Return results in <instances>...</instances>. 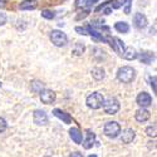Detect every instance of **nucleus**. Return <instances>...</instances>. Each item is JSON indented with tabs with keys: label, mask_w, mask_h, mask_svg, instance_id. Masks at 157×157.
I'll list each match as a JSON object with an SVG mask.
<instances>
[{
	"label": "nucleus",
	"mask_w": 157,
	"mask_h": 157,
	"mask_svg": "<svg viewBox=\"0 0 157 157\" xmlns=\"http://www.w3.org/2000/svg\"><path fill=\"white\" fill-rule=\"evenodd\" d=\"M77 32H79V34H88V30L86 28H79V27H77L75 28Z\"/></svg>",
	"instance_id": "obj_28"
},
{
	"label": "nucleus",
	"mask_w": 157,
	"mask_h": 157,
	"mask_svg": "<svg viewBox=\"0 0 157 157\" xmlns=\"http://www.w3.org/2000/svg\"><path fill=\"white\" fill-rule=\"evenodd\" d=\"M109 44H111L112 49H113L118 56H122V54H123V52H124V44H123V42L121 40V39H118V38H112V39H109Z\"/></svg>",
	"instance_id": "obj_6"
},
{
	"label": "nucleus",
	"mask_w": 157,
	"mask_h": 157,
	"mask_svg": "<svg viewBox=\"0 0 157 157\" xmlns=\"http://www.w3.org/2000/svg\"><path fill=\"white\" fill-rule=\"evenodd\" d=\"M103 102H104V98L101 93L98 92H94L92 94H89L87 97V106L92 109H98L103 106Z\"/></svg>",
	"instance_id": "obj_2"
},
{
	"label": "nucleus",
	"mask_w": 157,
	"mask_h": 157,
	"mask_svg": "<svg viewBox=\"0 0 157 157\" xmlns=\"http://www.w3.org/2000/svg\"><path fill=\"white\" fill-rule=\"evenodd\" d=\"M114 28H116L117 32H120V33H128L129 32V25L126 21H118V23H116Z\"/></svg>",
	"instance_id": "obj_20"
},
{
	"label": "nucleus",
	"mask_w": 157,
	"mask_h": 157,
	"mask_svg": "<svg viewBox=\"0 0 157 157\" xmlns=\"http://www.w3.org/2000/svg\"><path fill=\"white\" fill-rule=\"evenodd\" d=\"M84 49H86L84 44L77 43V44H75V48H74V50H73V54H74V56H82V54L84 53Z\"/></svg>",
	"instance_id": "obj_21"
},
{
	"label": "nucleus",
	"mask_w": 157,
	"mask_h": 157,
	"mask_svg": "<svg viewBox=\"0 0 157 157\" xmlns=\"http://www.w3.org/2000/svg\"><path fill=\"white\" fill-rule=\"evenodd\" d=\"M133 23H135V27L138 29L146 28L147 27V18H146V15H143L142 13H136L135 17H133Z\"/></svg>",
	"instance_id": "obj_10"
},
{
	"label": "nucleus",
	"mask_w": 157,
	"mask_h": 157,
	"mask_svg": "<svg viewBox=\"0 0 157 157\" xmlns=\"http://www.w3.org/2000/svg\"><path fill=\"white\" fill-rule=\"evenodd\" d=\"M146 133H147V136H150V137H156V135H157V126L153 124V126L147 127V128H146Z\"/></svg>",
	"instance_id": "obj_23"
},
{
	"label": "nucleus",
	"mask_w": 157,
	"mask_h": 157,
	"mask_svg": "<svg viewBox=\"0 0 157 157\" xmlns=\"http://www.w3.org/2000/svg\"><path fill=\"white\" fill-rule=\"evenodd\" d=\"M135 77H136L135 69L132 67H128V65L120 68L118 72H117V78L122 83H131L135 79Z\"/></svg>",
	"instance_id": "obj_1"
},
{
	"label": "nucleus",
	"mask_w": 157,
	"mask_h": 157,
	"mask_svg": "<svg viewBox=\"0 0 157 157\" xmlns=\"http://www.w3.org/2000/svg\"><path fill=\"white\" fill-rule=\"evenodd\" d=\"M131 2H132V0H127V5H126V8H124V13H126V14H129V6H131Z\"/></svg>",
	"instance_id": "obj_29"
},
{
	"label": "nucleus",
	"mask_w": 157,
	"mask_h": 157,
	"mask_svg": "<svg viewBox=\"0 0 157 157\" xmlns=\"http://www.w3.org/2000/svg\"><path fill=\"white\" fill-rule=\"evenodd\" d=\"M135 136H136L135 131H133L132 128H127V129H124L123 132H122L121 141H122L123 143H131V142L135 140Z\"/></svg>",
	"instance_id": "obj_11"
},
{
	"label": "nucleus",
	"mask_w": 157,
	"mask_h": 157,
	"mask_svg": "<svg viewBox=\"0 0 157 157\" xmlns=\"http://www.w3.org/2000/svg\"><path fill=\"white\" fill-rule=\"evenodd\" d=\"M5 23H6V15H5V13L0 11V25H4Z\"/></svg>",
	"instance_id": "obj_27"
},
{
	"label": "nucleus",
	"mask_w": 157,
	"mask_h": 157,
	"mask_svg": "<svg viewBox=\"0 0 157 157\" xmlns=\"http://www.w3.org/2000/svg\"><path fill=\"white\" fill-rule=\"evenodd\" d=\"M5 129H6V121H5L4 118H2V117H0V133L4 132Z\"/></svg>",
	"instance_id": "obj_25"
},
{
	"label": "nucleus",
	"mask_w": 157,
	"mask_h": 157,
	"mask_svg": "<svg viewBox=\"0 0 157 157\" xmlns=\"http://www.w3.org/2000/svg\"><path fill=\"white\" fill-rule=\"evenodd\" d=\"M94 138H96L94 133H93V132H89V131H88V133H87V138H86V141L83 142V147H84L86 150L90 148V147L93 146V143H94Z\"/></svg>",
	"instance_id": "obj_18"
},
{
	"label": "nucleus",
	"mask_w": 157,
	"mask_h": 157,
	"mask_svg": "<svg viewBox=\"0 0 157 157\" xmlns=\"http://www.w3.org/2000/svg\"><path fill=\"white\" fill-rule=\"evenodd\" d=\"M50 40L56 47H64L68 42V38L65 35V33L60 30H53L50 33Z\"/></svg>",
	"instance_id": "obj_4"
},
{
	"label": "nucleus",
	"mask_w": 157,
	"mask_h": 157,
	"mask_svg": "<svg viewBox=\"0 0 157 157\" xmlns=\"http://www.w3.org/2000/svg\"><path fill=\"white\" fill-rule=\"evenodd\" d=\"M43 88H44V84L42 82H39V81H35V82L32 83V89L36 93H40L43 90Z\"/></svg>",
	"instance_id": "obj_22"
},
{
	"label": "nucleus",
	"mask_w": 157,
	"mask_h": 157,
	"mask_svg": "<svg viewBox=\"0 0 157 157\" xmlns=\"http://www.w3.org/2000/svg\"><path fill=\"white\" fill-rule=\"evenodd\" d=\"M69 135L72 137V140L77 143V145H81L82 143V132L77 127H73L69 129Z\"/></svg>",
	"instance_id": "obj_12"
},
{
	"label": "nucleus",
	"mask_w": 157,
	"mask_h": 157,
	"mask_svg": "<svg viewBox=\"0 0 157 157\" xmlns=\"http://www.w3.org/2000/svg\"><path fill=\"white\" fill-rule=\"evenodd\" d=\"M151 87H153V92L156 93V92H157V89H156V77L152 78V81H151Z\"/></svg>",
	"instance_id": "obj_30"
},
{
	"label": "nucleus",
	"mask_w": 157,
	"mask_h": 157,
	"mask_svg": "<svg viewBox=\"0 0 157 157\" xmlns=\"http://www.w3.org/2000/svg\"><path fill=\"white\" fill-rule=\"evenodd\" d=\"M150 117H151V114L146 108H141L136 112V120L138 122H146Z\"/></svg>",
	"instance_id": "obj_14"
},
{
	"label": "nucleus",
	"mask_w": 157,
	"mask_h": 157,
	"mask_svg": "<svg viewBox=\"0 0 157 157\" xmlns=\"http://www.w3.org/2000/svg\"><path fill=\"white\" fill-rule=\"evenodd\" d=\"M53 113H54V116H56V117H58V118H59V120H62L64 123H67V124H68V123H71V122H72V117H71L68 113L63 112L62 109H58V108H57V109H54V111H53Z\"/></svg>",
	"instance_id": "obj_13"
},
{
	"label": "nucleus",
	"mask_w": 157,
	"mask_h": 157,
	"mask_svg": "<svg viewBox=\"0 0 157 157\" xmlns=\"http://www.w3.org/2000/svg\"><path fill=\"white\" fill-rule=\"evenodd\" d=\"M6 5V0H0V8H4Z\"/></svg>",
	"instance_id": "obj_32"
},
{
	"label": "nucleus",
	"mask_w": 157,
	"mask_h": 157,
	"mask_svg": "<svg viewBox=\"0 0 157 157\" xmlns=\"http://www.w3.org/2000/svg\"><path fill=\"white\" fill-rule=\"evenodd\" d=\"M34 123L38 126H45L48 123V116L44 111L36 109L34 112Z\"/></svg>",
	"instance_id": "obj_7"
},
{
	"label": "nucleus",
	"mask_w": 157,
	"mask_h": 157,
	"mask_svg": "<svg viewBox=\"0 0 157 157\" xmlns=\"http://www.w3.org/2000/svg\"><path fill=\"white\" fill-rule=\"evenodd\" d=\"M122 56H123L127 60H133V59L137 58V52H136L135 48L128 47V48L124 49V52H123V54H122Z\"/></svg>",
	"instance_id": "obj_16"
},
{
	"label": "nucleus",
	"mask_w": 157,
	"mask_h": 157,
	"mask_svg": "<svg viewBox=\"0 0 157 157\" xmlns=\"http://www.w3.org/2000/svg\"><path fill=\"white\" fill-rule=\"evenodd\" d=\"M111 11H112V9H111V8H107V9H104V10H103L104 14H111Z\"/></svg>",
	"instance_id": "obj_33"
},
{
	"label": "nucleus",
	"mask_w": 157,
	"mask_h": 157,
	"mask_svg": "<svg viewBox=\"0 0 157 157\" xmlns=\"http://www.w3.org/2000/svg\"><path fill=\"white\" fill-rule=\"evenodd\" d=\"M0 86H2V83H0Z\"/></svg>",
	"instance_id": "obj_36"
},
{
	"label": "nucleus",
	"mask_w": 157,
	"mask_h": 157,
	"mask_svg": "<svg viewBox=\"0 0 157 157\" xmlns=\"http://www.w3.org/2000/svg\"><path fill=\"white\" fill-rule=\"evenodd\" d=\"M92 75H93L94 79L101 81V79H103V78H104L106 73H104V69H103V68H101V67H96V68L92 69Z\"/></svg>",
	"instance_id": "obj_19"
},
{
	"label": "nucleus",
	"mask_w": 157,
	"mask_h": 157,
	"mask_svg": "<svg viewBox=\"0 0 157 157\" xmlns=\"http://www.w3.org/2000/svg\"><path fill=\"white\" fill-rule=\"evenodd\" d=\"M57 96L56 93L53 92V90H50V89H43L42 92H40V99L43 103L45 104H50V103H53L56 101Z\"/></svg>",
	"instance_id": "obj_8"
},
{
	"label": "nucleus",
	"mask_w": 157,
	"mask_h": 157,
	"mask_svg": "<svg viewBox=\"0 0 157 157\" xmlns=\"http://www.w3.org/2000/svg\"><path fill=\"white\" fill-rule=\"evenodd\" d=\"M153 59H155V54L152 52H142L140 56V60L145 64H151Z\"/></svg>",
	"instance_id": "obj_15"
},
{
	"label": "nucleus",
	"mask_w": 157,
	"mask_h": 157,
	"mask_svg": "<svg viewBox=\"0 0 157 157\" xmlns=\"http://www.w3.org/2000/svg\"><path fill=\"white\" fill-rule=\"evenodd\" d=\"M137 103H138V106H141L142 108H146L148 106H151V103H152V98L148 93L146 92H141L138 96H137Z\"/></svg>",
	"instance_id": "obj_9"
},
{
	"label": "nucleus",
	"mask_w": 157,
	"mask_h": 157,
	"mask_svg": "<svg viewBox=\"0 0 157 157\" xmlns=\"http://www.w3.org/2000/svg\"><path fill=\"white\" fill-rule=\"evenodd\" d=\"M42 17L45 19H53L54 18V13L50 11V10H43L42 11Z\"/></svg>",
	"instance_id": "obj_24"
},
{
	"label": "nucleus",
	"mask_w": 157,
	"mask_h": 157,
	"mask_svg": "<svg viewBox=\"0 0 157 157\" xmlns=\"http://www.w3.org/2000/svg\"><path fill=\"white\" fill-rule=\"evenodd\" d=\"M36 6H38L36 0H25V2H23L19 5L21 10H32V9H35Z\"/></svg>",
	"instance_id": "obj_17"
},
{
	"label": "nucleus",
	"mask_w": 157,
	"mask_h": 157,
	"mask_svg": "<svg viewBox=\"0 0 157 157\" xmlns=\"http://www.w3.org/2000/svg\"><path fill=\"white\" fill-rule=\"evenodd\" d=\"M88 157H97V155H89Z\"/></svg>",
	"instance_id": "obj_35"
},
{
	"label": "nucleus",
	"mask_w": 157,
	"mask_h": 157,
	"mask_svg": "<svg viewBox=\"0 0 157 157\" xmlns=\"http://www.w3.org/2000/svg\"><path fill=\"white\" fill-rule=\"evenodd\" d=\"M103 108L107 114H116L120 111V102L114 97H109L103 102Z\"/></svg>",
	"instance_id": "obj_3"
},
{
	"label": "nucleus",
	"mask_w": 157,
	"mask_h": 157,
	"mask_svg": "<svg viewBox=\"0 0 157 157\" xmlns=\"http://www.w3.org/2000/svg\"><path fill=\"white\" fill-rule=\"evenodd\" d=\"M69 157H83V156H82V153H79V152H73Z\"/></svg>",
	"instance_id": "obj_31"
},
{
	"label": "nucleus",
	"mask_w": 157,
	"mask_h": 157,
	"mask_svg": "<svg viewBox=\"0 0 157 157\" xmlns=\"http://www.w3.org/2000/svg\"><path fill=\"white\" fill-rule=\"evenodd\" d=\"M86 4H87V0H77L75 2L77 8H83V6H86Z\"/></svg>",
	"instance_id": "obj_26"
},
{
	"label": "nucleus",
	"mask_w": 157,
	"mask_h": 157,
	"mask_svg": "<svg viewBox=\"0 0 157 157\" xmlns=\"http://www.w3.org/2000/svg\"><path fill=\"white\" fill-rule=\"evenodd\" d=\"M96 2H98V0H89V2L86 4V5H90V4H94Z\"/></svg>",
	"instance_id": "obj_34"
},
{
	"label": "nucleus",
	"mask_w": 157,
	"mask_h": 157,
	"mask_svg": "<svg viewBox=\"0 0 157 157\" xmlns=\"http://www.w3.org/2000/svg\"><path fill=\"white\" fill-rule=\"evenodd\" d=\"M121 133V126L112 121V122H107L106 126H104V135L107 137H111V138H116Z\"/></svg>",
	"instance_id": "obj_5"
}]
</instances>
